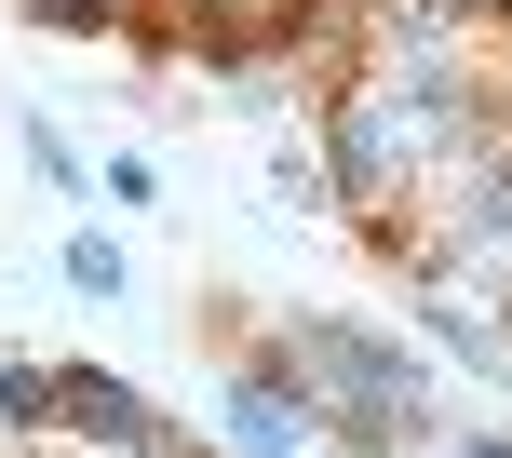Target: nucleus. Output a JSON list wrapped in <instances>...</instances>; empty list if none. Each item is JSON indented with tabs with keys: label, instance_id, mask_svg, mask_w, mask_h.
<instances>
[{
	"label": "nucleus",
	"instance_id": "f257e3e1",
	"mask_svg": "<svg viewBox=\"0 0 512 458\" xmlns=\"http://www.w3.org/2000/svg\"><path fill=\"white\" fill-rule=\"evenodd\" d=\"M512 108L472 68H351L324 95V189L351 216H405L459 149H486Z\"/></svg>",
	"mask_w": 512,
	"mask_h": 458
},
{
	"label": "nucleus",
	"instance_id": "f03ea898",
	"mask_svg": "<svg viewBox=\"0 0 512 458\" xmlns=\"http://www.w3.org/2000/svg\"><path fill=\"white\" fill-rule=\"evenodd\" d=\"M270 351L310 378L324 445H351V458H405V445H432V378H418V351H391L378 324L297 310V324H270Z\"/></svg>",
	"mask_w": 512,
	"mask_h": 458
},
{
	"label": "nucleus",
	"instance_id": "7ed1b4c3",
	"mask_svg": "<svg viewBox=\"0 0 512 458\" xmlns=\"http://www.w3.org/2000/svg\"><path fill=\"white\" fill-rule=\"evenodd\" d=\"M216 458H324V405L270 337H243L216 364Z\"/></svg>",
	"mask_w": 512,
	"mask_h": 458
},
{
	"label": "nucleus",
	"instance_id": "20e7f679",
	"mask_svg": "<svg viewBox=\"0 0 512 458\" xmlns=\"http://www.w3.org/2000/svg\"><path fill=\"white\" fill-rule=\"evenodd\" d=\"M54 432L68 445H122V458H203L135 378H108V364H54Z\"/></svg>",
	"mask_w": 512,
	"mask_h": 458
},
{
	"label": "nucleus",
	"instance_id": "39448f33",
	"mask_svg": "<svg viewBox=\"0 0 512 458\" xmlns=\"http://www.w3.org/2000/svg\"><path fill=\"white\" fill-rule=\"evenodd\" d=\"M364 41H378V68H459L486 14L472 0H364Z\"/></svg>",
	"mask_w": 512,
	"mask_h": 458
},
{
	"label": "nucleus",
	"instance_id": "423d86ee",
	"mask_svg": "<svg viewBox=\"0 0 512 458\" xmlns=\"http://www.w3.org/2000/svg\"><path fill=\"white\" fill-rule=\"evenodd\" d=\"M418 324H432V351H445V364H472V378H512V324H499V310H472L459 283H418Z\"/></svg>",
	"mask_w": 512,
	"mask_h": 458
},
{
	"label": "nucleus",
	"instance_id": "0eeeda50",
	"mask_svg": "<svg viewBox=\"0 0 512 458\" xmlns=\"http://www.w3.org/2000/svg\"><path fill=\"white\" fill-rule=\"evenodd\" d=\"M41 432H54V364L0 351V458H14V445H41Z\"/></svg>",
	"mask_w": 512,
	"mask_h": 458
},
{
	"label": "nucleus",
	"instance_id": "6e6552de",
	"mask_svg": "<svg viewBox=\"0 0 512 458\" xmlns=\"http://www.w3.org/2000/svg\"><path fill=\"white\" fill-rule=\"evenodd\" d=\"M27 176H41V189H68V203H95V162H81L54 122H27Z\"/></svg>",
	"mask_w": 512,
	"mask_h": 458
},
{
	"label": "nucleus",
	"instance_id": "1a4fd4ad",
	"mask_svg": "<svg viewBox=\"0 0 512 458\" xmlns=\"http://www.w3.org/2000/svg\"><path fill=\"white\" fill-rule=\"evenodd\" d=\"M68 283H81V297H108V310H122V283H135V256L108 243V229H81V243H68Z\"/></svg>",
	"mask_w": 512,
	"mask_h": 458
},
{
	"label": "nucleus",
	"instance_id": "9d476101",
	"mask_svg": "<svg viewBox=\"0 0 512 458\" xmlns=\"http://www.w3.org/2000/svg\"><path fill=\"white\" fill-rule=\"evenodd\" d=\"M445 458H512V432H459V445H445Z\"/></svg>",
	"mask_w": 512,
	"mask_h": 458
},
{
	"label": "nucleus",
	"instance_id": "9b49d317",
	"mask_svg": "<svg viewBox=\"0 0 512 458\" xmlns=\"http://www.w3.org/2000/svg\"><path fill=\"white\" fill-rule=\"evenodd\" d=\"M472 14H486V27H512V0H472Z\"/></svg>",
	"mask_w": 512,
	"mask_h": 458
}]
</instances>
